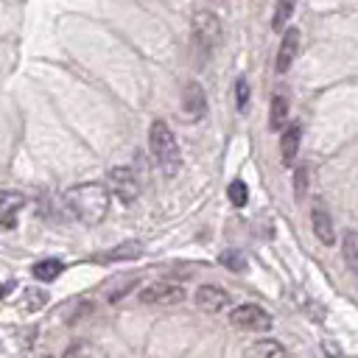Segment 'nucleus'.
I'll list each match as a JSON object with an SVG mask.
<instances>
[{
  "label": "nucleus",
  "instance_id": "obj_1",
  "mask_svg": "<svg viewBox=\"0 0 358 358\" xmlns=\"http://www.w3.org/2000/svg\"><path fill=\"white\" fill-rule=\"evenodd\" d=\"M109 201H112V190L101 182H84V185H76L64 193L67 210L87 227H95L106 218Z\"/></svg>",
  "mask_w": 358,
  "mask_h": 358
},
{
  "label": "nucleus",
  "instance_id": "obj_2",
  "mask_svg": "<svg viewBox=\"0 0 358 358\" xmlns=\"http://www.w3.org/2000/svg\"><path fill=\"white\" fill-rule=\"evenodd\" d=\"M148 145H151V154H154V162L157 168L165 173V176H173L179 171V162H182V154H179V143L171 131V126L165 120H154L151 129H148Z\"/></svg>",
  "mask_w": 358,
  "mask_h": 358
},
{
  "label": "nucleus",
  "instance_id": "obj_3",
  "mask_svg": "<svg viewBox=\"0 0 358 358\" xmlns=\"http://www.w3.org/2000/svg\"><path fill=\"white\" fill-rule=\"evenodd\" d=\"M229 322H232L238 330H246V333H268L271 324H274L271 316L266 313V308H260V305H255V302H246V305L232 308Z\"/></svg>",
  "mask_w": 358,
  "mask_h": 358
},
{
  "label": "nucleus",
  "instance_id": "obj_4",
  "mask_svg": "<svg viewBox=\"0 0 358 358\" xmlns=\"http://www.w3.org/2000/svg\"><path fill=\"white\" fill-rule=\"evenodd\" d=\"M221 39V20L213 11H196L193 17V42L204 50H213Z\"/></svg>",
  "mask_w": 358,
  "mask_h": 358
},
{
  "label": "nucleus",
  "instance_id": "obj_5",
  "mask_svg": "<svg viewBox=\"0 0 358 358\" xmlns=\"http://www.w3.org/2000/svg\"><path fill=\"white\" fill-rule=\"evenodd\" d=\"M140 302L143 305H179V302H185V288L176 282L159 280L140 291Z\"/></svg>",
  "mask_w": 358,
  "mask_h": 358
},
{
  "label": "nucleus",
  "instance_id": "obj_6",
  "mask_svg": "<svg viewBox=\"0 0 358 358\" xmlns=\"http://www.w3.org/2000/svg\"><path fill=\"white\" fill-rule=\"evenodd\" d=\"M109 190H112V196L120 201V204H131L134 199H137V176H134V171L131 168H112L109 171Z\"/></svg>",
  "mask_w": 358,
  "mask_h": 358
},
{
  "label": "nucleus",
  "instance_id": "obj_7",
  "mask_svg": "<svg viewBox=\"0 0 358 358\" xmlns=\"http://www.w3.org/2000/svg\"><path fill=\"white\" fill-rule=\"evenodd\" d=\"M310 227H313V235L324 243V246H333L336 243V224L327 213V207L316 199V204L310 207Z\"/></svg>",
  "mask_w": 358,
  "mask_h": 358
},
{
  "label": "nucleus",
  "instance_id": "obj_8",
  "mask_svg": "<svg viewBox=\"0 0 358 358\" xmlns=\"http://www.w3.org/2000/svg\"><path fill=\"white\" fill-rule=\"evenodd\" d=\"M196 305L204 313H218V310H224L229 305V294L221 285H201L196 291Z\"/></svg>",
  "mask_w": 358,
  "mask_h": 358
},
{
  "label": "nucleus",
  "instance_id": "obj_9",
  "mask_svg": "<svg viewBox=\"0 0 358 358\" xmlns=\"http://www.w3.org/2000/svg\"><path fill=\"white\" fill-rule=\"evenodd\" d=\"M22 207H25V196L22 193L0 190V224L6 229H14L17 227V215H20Z\"/></svg>",
  "mask_w": 358,
  "mask_h": 358
},
{
  "label": "nucleus",
  "instance_id": "obj_10",
  "mask_svg": "<svg viewBox=\"0 0 358 358\" xmlns=\"http://www.w3.org/2000/svg\"><path fill=\"white\" fill-rule=\"evenodd\" d=\"M296 53H299V31L288 28L282 34V42H280V50H277V73H285L294 64Z\"/></svg>",
  "mask_w": 358,
  "mask_h": 358
},
{
  "label": "nucleus",
  "instance_id": "obj_11",
  "mask_svg": "<svg viewBox=\"0 0 358 358\" xmlns=\"http://www.w3.org/2000/svg\"><path fill=\"white\" fill-rule=\"evenodd\" d=\"M299 140H302V129L296 123L285 126L282 131V140H280V154H282V165H291L299 154Z\"/></svg>",
  "mask_w": 358,
  "mask_h": 358
},
{
  "label": "nucleus",
  "instance_id": "obj_12",
  "mask_svg": "<svg viewBox=\"0 0 358 358\" xmlns=\"http://www.w3.org/2000/svg\"><path fill=\"white\" fill-rule=\"evenodd\" d=\"M182 106H185V112H187V117H190V120L204 115L207 101H204V92H201V87H199L196 81H190V84H187V90H185V95H182Z\"/></svg>",
  "mask_w": 358,
  "mask_h": 358
},
{
  "label": "nucleus",
  "instance_id": "obj_13",
  "mask_svg": "<svg viewBox=\"0 0 358 358\" xmlns=\"http://www.w3.org/2000/svg\"><path fill=\"white\" fill-rule=\"evenodd\" d=\"M249 358H288V352L277 338H257L249 347Z\"/></svg>",
  "mask_w": 358,
  "mask_h": 358
},
{
  "label": "nucleus",
  "instance_id": "obj_14",
  "mask_svg": "<svg viewBox=\"0 0 358 358\" xmlns=\"http://www.w3.org/2000/svg\"><path fill=\"white\" fill-rule=\"evenodd\" d=\"M288 101L282 98V95H274V101H271V112H268V126L274 129V131H285V126H288Z\"/></svg>",
  "mask_w": 358,
  "mask_h": 358
},
{
  "label": "nucleus",
  "instance_id": "obj_15",
  "mask_svg": "<svg viewBox=\"0 0 358 358\" xmlns=\"http://www.w3.org/2000/svg\"><path fill=\"white\" fill-rule=\"evenodd\" d=\"M341 255H344V263L358 274V232L355 229L344 232V238H341Z\"/></svg>",
  "mask_w": 358,
  "mask_h": 358
},
{
  "label": "nucleus",
  "instance_id": "obj_16",
  "mask_svg": "<svg viewBox=\"0 0 358 358\" xmlns=\"http://www.w3.org/2000/svg\"><path fill=\"white\" fill-rule=\"evenodd\" d=\"M294 8H296V0H277L274 17H271V28H274V31H285V25H288L291 17H294Z\"/></svg>",
  "mask_w": 358,
  "mask_h": 358
},
{
  "label": "nucleus",
  "instance_id": "obj_17",
  "mask_svg": "<svg viewBox=\"0 0 358 358\" xmlns=\"http://www.w3.org/2000/svg\"><path fill=\"white\" fill-rule=\"evenodd\" d=\"M59 274H62V263H59V260H53V257L39 260V263L34 266V277H36V280H42V282H50V280H56Z\"/></svg>",
  "mask_w": 358,
  "mask_h": 358
},
{
  "label": "nucleus",
  "instance_id": "obj_18",
  "mask_svg": "<svg viewBox=\"0 0 358 358\" xmlns=\"http://www.w3.org/2000/svg\"><path fill=\"white\" fill-rule=\"evenodd\" d=\"M45 302H48V294H45V291H39V288H25V291H22V299H20V308L31 313V310L42 308Z\"/></svg>",
  "mask_w": 358,
  "mask_h": 358
},
{
  "label": "nucleus",
  "instance_id": "obj_19",
  "mask_svg": "<svg viewBox=\"0 0 358 358\" xmlns=\"http://www.w3.org/2000/svg\"><path fill=\"white\" fill-rule=\"evenodd\" d=\"M227 193H229V201H232L235 207H243V204H246V199H249V190H246V185H243L241 179H235V182H229V187H227Z\"/></svg>",
  "mask_w": 358,
  "mask_h": 358
},
{
  "label": "nucleus",
  "instance_id": "obj_20",
  "mask_svg": "<svg viewBox=\"0 0 358 358\" xmlns=\"http://www.w3.org/2000/svg\"><path fill=\"white\" fill-rule=\"evenodd\" d=\"M305 187H308V168L299 165V168L294 171V199H296V201L305 199Z\"/></svg>",
  "mask_w": 358,
  "mask_h": 358
},
{
  "label": "nucleus",
  "instance_id": "obj_21",
  "mask_svg": "<svg viewBox=\"0 0 358 358\" xmlns=\"http://www.w3.org/2000/svg\"><path fill=\"white\" fill-rule=\"evenodd\" d=\"M221 263H224V266H229L232 271H243V266H246V260H243V257H241V252H235V249L221 252Z\"/></svg>",
  "mask_w": 358,
  "mask_h": 358
},
{
  "label": "nucleus",
  "instance_id": "obj_22",
  "mask_svg": "<svg viewBox=\"0 0 358 358\" xmlns=\"http://www.w3.org/2000/svg\"><path fill=\"white\" fill-rule=\"evenodd\" d=\"M62 358H92V347L84 344V341H76V344H70V347L64 350Z\"/></svg>",
  "mask_w": 358,
  "mask_h": 358
},
{
  "label": "nucleus",
  "instance_id": "obj_23",
  "mask_svg": "<svg viewBox=\"0 0 358 358\" xmlns=\"http://www.w3.org/2000/svg\"><path fill=\"white\" fill-rule=\"evenodd\" d=\"M140 255V243H123V249H115L106 255V260H123V257H137Z\"/></svg>",
  "mask_w": 358,
  "mask_h": 358
},
{
  "label": "nucleus",
  "instance_id": "obj_24",
  "mask_svg": "<svg viewBox=\"0 0 358 358\" xmlns=\"http://www.w3.org/2000/svg\"><path fill=\"white\" fill-rule=\"evenodd\" d=\"M235 101H238V109H246V103H249V84H246V78L235 81Z\"/></svg>",
  "mask_w": 358,
  "mask_h": 358
}]
</instances>
